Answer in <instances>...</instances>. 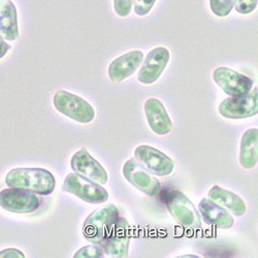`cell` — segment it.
Returning <instances> with one entry per match:
<instances>
[{
	"mask_svg": "<svg viewBox=\"0 0 258 258\" xmlns=\"http://www.w3.org/2000/svg\"><path fill=\"white\" fill-rule=\"evenodd\" d=\"M55 109L69 118L83 124H88L95 118V111L92 105L71 92L57 91L53 98Z\"/></svg>",
	"mask_w": 258,
	"mask_h": 258,
	"instance_id": "obj_3",
	"label": "cell"
},
{
	"mask_svg": "<svg viewBox=\"0 0 258 258\" xmlns=\"http://www.w3.org/2000/svg\"><path fill=\"white\" fill-rule=\"evenodd\" d=\"M166 207L169 214L179 224L186 228L198 229L202 226L200 213L181 191L169 192L166 197Z\"/></svg>",
	"mask_w": 258,
	"mask_h": 258,
	"instance_id": "obj_4",
	"label": "cell"
},
{
	"mask_svg": "<svg viewBox=\"0 0 258 258\" xmlns=\"http://www.w3.org/2000/svg\"><path fill=\"white\" fill-rule=\"evenodd\" d=\"M104 256V251L101 245L93 244L91 246H86L80 249L76 254V258H99Z\"/></svg>",
	"mask_w": 258,
	"mask_h": 258,
	"instance_id": "obj_21",
	"label": "cell"
},
{
	"mask_svg": "<svg viewBox=\"0 0 258 258\" xmlns=\"http://www.w3.org/2000/svg\"><path fill=\"white\" fill-rule=\"evenodd\" d=\"M208 198L236 217L243 216L247 211L246 204L238 195L219 186L212 187L208 193Z\"/></svg>",
	"mask_w": 258,
	"mask_h": 258,
	"instance_id": "obj_16",
	"label": "cell"
},
{
	"mask_svg": "<svg viewBox=\"0 0 258 258\" xmlns=\"http://www.w3.org/2000/svg\"><path fill=\"white\" fill-rule=\"evenodd\" d=\"M62 190L72 193L85 203L98 205L109 199V193L99 184L86 179L76 173L68 175L64 180Z\"/></svg>",
	"mask_w": 258,
	"mask_h": 258,
	"instance_id": "obj_5",
	"label": "cell"
},
{
	"mask_svg": "<svg viewBox=\"0 0 258 258\" xmlns=\"http://www.w3.org/2000/svg\"><path fill=\"white\" fill-rule=\"evenodd\" d=\"M136 160L148 171L158 177L169 176L174 171V161L159 150L147 145L139 146L135 151Z\"/></svg>",
	"mask_w": 258,
	"mask_h": 258,
	"instance_id": "obj_8",
	"label": "cell"
},
{
	"mask_svg": "<svg viewBox=\"0 0 258 258\" xmlns=\"http://www.w3.org/2000/svg\"><path fill=\"white\" fill-rule=\"evenodd\" d=\"M213 79L229 97L247 94L254 86L252 79L228 68H218L215 70Z\"/></svg>",
	"mask_w": 258,
	"mask_h": 258,
	"instance_id": "obj_10",
	"label": "cell"
},
{
	"mask_svg": "<svg viewBox=\"0 0 258 258\" xmlns=\"http://www.w3.org/2000/svg\"><path fill=\"white\" fill-rule=\"evenodd\" d=\"M9 187L24 189L39 196H50L56 186V180L48 169L41 167L14 168L6 177Z\"/></svg>",
	"mask_w": 258,
	"mask_h": 258,
	"instance_id": "obj_1",
	"label": "cell"
},
{
	"mask_svg": "<svg viewBox=\"0 0 258 258\" xmlns=\"http://www.w3.org/2000/svg\"><path fill=\"white\" fill-rule=\"evenodd\" d=\"M119 218L118 209L114 205H105L92 214L84 222V236L92 244L101 245L111 233Z\"/></svg>",
	"mask_w": 258,
	"mask_h": 258,
	"instance_id": "obj_2",
	"label": "cell"
},
{
	"mask_svg": "<svg viewBox=\"0 0 258 258\" xmlns=\"http://www.w3.org/2000/svg\"><path fill=\"white\" fill-rule=\"evenodd\" d=\"M219 114L226 119H246L258 114V89L255 87L249 93L228 97L219 105Z\"/></svg>",
	"mask_w": 258,
	"mask_h": 258,
	"instance_id": "obj_6",
	"label": "cell"
},
{
	"mask_svg": "<svg viewBox=\"0 0 258 258\" xmlns=\"http://www.w3.org/2000/svg\"><path fill=\"white\" fill-rule=\"evenodd\" d=\"M199 210L205 221L210 225L222 229L230 228L233 225V218L230 213L209 199L202 200Z\"/></svg>",
	"mask_w": 258,
	"mask_h": 258,
	"instance_id": "obj_17",
	"label": "cell"
},
{
	"mask_svg": "<svg viewBox=\"0 0 258 258\" xmlns=\"http://www.w3.org/2000/svg\"><path fill=\"white\" fill-rule=\"evenodd\" d=\"M0 35L11 41L19 36L17 9L11 0L0 3Z\"/></svg>",
	"mask_w": 258,
	"mask_h": 258,
	"instance_id": "obj_18",
	"label": "cell"
},
{
	"mask_svg": "<svg viewBox=\"0 0 258 258\" xmlns=\"http://www.w3.org/2000/svg\"><path fill=\"white\" fill-rule=\"evenodd\" d=\"M40 200L33 192L10 187L0 191V207L11 213L29 214L38 210Z\"/></svg>",
	"mask_w": 258,
	"mask_h": 258,
	"instance_id": "obj_7",
	"label": "cell"
},
{
	"mask_svg": "<svg viewBox=\"0 0 258 258\" xmlns=\"http://www.w3.org/2000/svg\"><path fill=\"white\" fill-rule=\"evenodd\" d=\"M134 0H114V9L118 16L127 17L132 12Z\"/></svg>",
	"mask_w": 258,
	"mask_h": 258,
	"instance_id": "obj_24",
	"label": "cell"
},
{
	"mask_svg": "<svg viewBox=\"0 0 258 258\" xmlns=\"http://www.w3.org/2000/svg\"><path fill=\"white\" fill-rule=\"evenodd\" d=\"M169 58L170 54L166 48L158 47L153 49L142 62L143 64L138 74L139 82L144 85L155 83L165 70Z\"/></svg>",
	"mask_w": 258,
	"mask_h": 258,
	"instance_id": "obj_12",
	"label": "cell"
},
{
	"mask_svg": "<svg viewBox=\"0 0 258 258\" xmlns=\"http://www.w3.org/2000/svg\"><path fill=\"white\" fill-rule=\"evenodd\" d=\"M181 257H192V258H197V257H200V256H198V255H183V256H181Z\"/></svg>",
	"mask_w": 258,
	"mask_h": 258,
	"instance_id": "obj_27",
	"label": "cell"
},
{
	"mask_svg": "<svg viewBox=\"0 0 258 258\" xmlns=\"http://www.w3.org/2000/svg\"><path fill=\"white\" fill-rule=\"evenodd\" d=\"M156 0H134L135 12L138 16L144 17L153 9Z\"/></svg>",
	"mask_w": 258,
	"mask_h": 258,
	"instance_id": "obj_22",
	"label": "cell"
},
{
	"mask_svg": "<svg viewBox=\"0 0 258 258\" xmlns=\"http://www.w3.org/2000/svg\"><path fill=\"white\" fill-rule=\"evenodd\" d=\"M131 243V226L126 219L119 217L111 233L103 241L101 247L104 254L110 257H127Z\"/></svg>",
	"mask_w": 258,
	"mask_h": 258,
	"instance_id": "obj_11",
	"label": "cell"
},
{
	"mask_svg": "<svg viewBox=\"0 0 258 258\" xmlns=\"http://www.w3.org/2000/svg\"><path fill=\"white\" fill-rule=\"evenodd\" d=\"M25 255L15 248H9L0 252V258H24Z\"/></svg>",
	"mask_w": 258,
	"mask_h": 258,
	"instance_id": "obj_25",
	"label": "cell"
},
{
	"mask_svg": "<svg viewBox=\"0 0 258 258\" xmlns=\"http://www.w3.org/2000/svg\"><path fill=\"white\" fill-rule=\"evenodd\" d=\"M257 3L258 0H235V11L242 15L250 14L256 9Z\"/></svg>",
	"mask_w": 258,
	"mask_h": 258,
	"instance_id": "obj_23",
	"label": "cell"
},
{
	"mask_svg": "<svg viewBox=\"0 0 258 258\" xmlns=\"http://www.w3.org/2000/svg\"><path fill=\"white\" fill-rule=\"evenodd\" d=\"M74 173L95 182L104 185L107 182V174L105 169L95 160L86 149H81L74 154L71 161Z\"/></svg>",
	"mask_w": 258,
	"mask_h": 258,
	"instance_id": "obj_13",
	"label": "cell"
},
{
	"mask_svg": "<svg viewBox=\"0 0 258 258\" xmlns=\"http://www.w3.org/2000/svg\"><path fill=\"white\" fill-rule=\"evenodd\" d=\"M144 60L143 52L137 50L116 58L109 67L107 74L115 83H120L136 73Z\"/></svg>",
	"mask_w": 258,
	"mask_h": 258,
	"instance_id": "obj_15",
	"label": "cell"
},
{
	"mask_svg": "<svg viewBox=\"0 0 258 258\" xmlns=\"http://www.w3.org/2000/svg\"><path fill=\"white\" fill-rule=\"evenodd\" d=\"M235 0H210L211 11L217 17H226L234 7Z\"/></svg>",
	"mask_w": 258,
	"mask_h": 258,
	"instance_id": "obj_20",
	"label": "cell"
},
{
	"mask_svg": "<svg viewBox=\"0 0 258 258\" xmlns=\"http://www.w3.org/2000/svg\"><path fill=\"white\" fill-rule=\"evenodd\" d=\"M145 114L150 128L156 135L166 136L173 131V122L159 99L149 98L145 102Z\"/></svg>",
	"mask_w": 258,
	"mask_h": 258,
	"instance_id": "obj_14",
	"label": "cell"
},
{
	"mask_svg": "<svg viewBox=\"0 0 258 258\" xmlns=\"http://www.w3.org/2000/svg\"><path fill=\"white\" fill-rule=\"evenodd\" d=\"M258 160V129L251 128L241 139L240 164L246 169L256 166Z\"/></svg>",
	"mask_w": 258,
	"mask_h": 258,
	"instance_id": "obj_19",
	"label": "cell"
},
{
	"mask_svg": "<svg viewBox=\"0 0 258 258\" xmlns=\"http://www.w3.org/2000/svg\"><path fill=\"white\" fill-rule=\"evenodd\" d=\"M125 179L148 197H155L161 190L160 182L136 159L131 158L123 166Z\"/></svg>",
	"mask_w": 258,
	"mask_h": 258,
	"instance_id": "obj_9",
	"label": "cell"
},
{
	"mask_svg": "<svg viewBox=\"0 0 258 258\" xmlns=\"http://www.w3.org/2000/svg\"><path fill=\"white\" fill-rule=\"evenodd\" d=\"M10 50H11V46L5 40V38L0 35V59L5 57Z\"/></svg>",
	"mask_w": 258,
	"mask_h": 258,
	"instance_id": "obj_26",
	"label": "cell"
}]
</instances>
